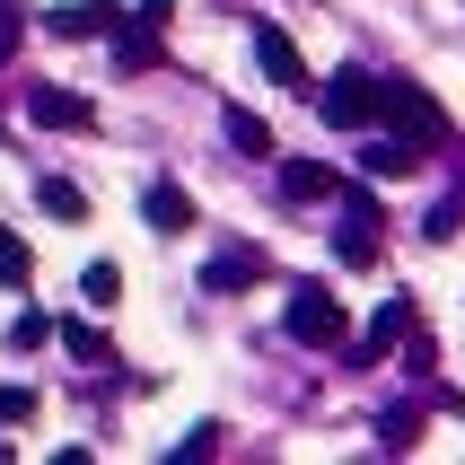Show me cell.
Masks as SVG:
<instances>
[{"mask_svg":"<svg viewBox=\"0 0 465 465\" xmlns=\"http://www.w3.org/2000/svg\"><path fill=\"white\" fill-rule=\"evenodd\" d=\"M18 26H26V9H18V0H0V62L18 53Z\"/></svg>","mask_w":465,"mask_h":465,"instance_id":"d6986e66","label":"cell"},{"mask_svg":"<svg viewBox=\"0 0 465 465\" xmlns=\"http://www.w3.org/2000/svg\"><path fill=\"white\" fill-rule=\"evenodd\" d=\"M263 272H272V263H263L255 246H229V255H211V263H203V299H220V290H255Z\"/></svg>","mask_w":465,"mask_h":465,"instance_id":"52a82bcc","label":"cell"},{"mask_svg":"<svg viewBox=\"0 0 465 465\" xmlns=\"http://www.w3.org/2000/svg\"><path fill=\"white\" fill-rule=\"evenodd\" d=\"M26 114H35L45 132H79V124H88V97H71V88H35Z\"/></svg>","mask_w":465,"mask_h":465,"instance_id":"7c38bea8","label":"cell"},{"mask_svg":"<svg viewBox=\"0 0 465 465\" xmlns=\"http://www.w3.org/2000/svg\"><path fill=\"white\" fill-rule=\"evenodd\" d=\"M413 440H421V413H387V430H378V448H387V457H404Z\"/></svg>","mask_w":465,"mask_h":465,"instance_id":"e0dca14e","label":"cell"},{"mask_svg":"<svg viewBox=\"0 0 465 465\" xmlns=\"http://www.w3.org/2000/svg\"><path fill=\"white\" fill-rule=\"evenodd\" d=\"M220 132H229L237 158H282V150H272V124H263L255 105H220Z\"/></svg>","mask_w":465,"mask_h":465,"instance_id":"9c48e42d","label":"cell"},{"mask_svg":"<svg viewBox=\"0 0 465 465\" xmlns=\"http://www.w3.org/2000/svg\"><path fill=\"white\" fill-rule=\"evenodd\" d=\"M255 62L272 71V88H308V62H299V45H290L272 18H255Z\"/></svg>","mask_w":465,"mask_h":465,"instance_id":"8992f818","label":"cell"},{"mask_svg":"<svg viewBox=\"0 0 465 465\" xmlns=\"http://www.w3.org/2000/svg\"><path fill=\"white\" fill-rule=\"evenodd\" d=\"M0 421H35V387H0Z\"/></svg>","mask_w":465,"mask_h":465,"instance_id":"ac0fdd59","label":"cell"},{"mask_svg":"<svg viewBox=\"0 0 465 465\" xmlns=\"http://www.w3.org/2000/svg\"><path fill=\"white\" fill-rule=\"evenodd\" d=\"M141 220H150L158 237H184V229H203V211H193V193H184L176 176H158L150 193H141Z\"/></svg>","mask_w":465,"mask_h":465,"instance_id":"277c9868","label":"cell"},{"mask_svg":"<svg viewBox=\"0 0 465 465\" xmlns=\"http://www.w3.org/2000/svg\"><path fill=\"white\" fill-rule=\"evenodd\" d=\"M421 237H430V246H457L465 237V203H440L430 220H421Z\"/></svg>","mask_w":465,"mask_h":465,"instance_id":"2e32d148","label":"cell"},{"mask_svg":"<svg viewBox=\"0 0 465 465\" xmlns=\"http://www.w3.org/2000/svg\"><path fill=\"white\" fill-rule=\"evenodd\" d=\"M114 62H124V71H150V62H158V26H141V18H132L124 35H114Z\"/></svg>","mask_w":465,"mask_h":465,"instance_id":"5bb4252c","label":"cell"},{"mask_svg":"<svg viewBox=\"0 0 465 465\" xmlns=\"http://www.w3.org/2000/svg\"><path fill=\"white\" fill-rule=\"evenodd\" d=\"M35 211H45V220H88V193L62 184V176H35Z\"/></svg>","mask_w":465,"mask_h":465,"instance_id":"4fadbf2b","label":"cell"},{"mask_svg":"<svg viewBox=\"0 0 465 465\" xmlns=\"http://www.w3.org/2000/svg\"><path fill=\"white\" fill-rule=\"evenodd\" d=\"M114 18H124L114 0H71V9H53V18H45V35H62V45H88V35H105Z\"/></svg>","mask_w":465,"mask_h":465,"instance_id":"ba28073f","label":"cell"},{"mask_svg":"<svg viewBox=\"0 0 465 465\" xmlns=\"http://www.w3.org/2000/svg\"><path fill=\"white\" fill-rule=\"evenodd\" d=\"M404 334H413V299H387V308H378V325L361 334V351H351V361H387Z\"/></svg>","mask_w":465,"mask_h":465,"instance_id":"30bf717a","label":"cell"},{"mask_svg":"<svg viewBox=\"0 0 465 465\" xmlns=\"http://www.w3.org/2000/svg\"><path fill=\"white\" fill-rule=\"evenodd\" d=\"M282 334L299 342V351H342V299L334 290H290V308H282Z\"/></svg>","mask_w":465,"mask_h":465,"instance_id":"7a4b0ae2","label":"cell"},{"mask_svg":"<svg viewBox=\"0 0 465 465\" xmlns=\"http://www.w3.org/2000/svg\"><path fill=\"white\" fill-rule=\"evenodd\" d=\"M282 203H334L342 193V167H325V158H282Z\"/></svg>","mask_w":465,"mask_h":465,"instance_id":"5b68a950","label":"cell"},{"mask_svg":"<svg viewBox=\"0 0 465 465\" xmlns=\"http://www.w3.org/2000/svg\"><path fill=\"white\" fill-rule=\"evenodd\" d=\"M79 299H88V308H114V299H124V272H114V263H88V272H79Z\"/></svg>","mask_w":465,"mask_h":465,"instance_id":"9a60e30c","label":"cell"},{"mask_svg":"<svg viewBox=\"0 0 465 465\" xmlns=\"http://www.w3.org/2000/svg\"><path fill=\"white\" fill-rule=\"evenodd\" d=\"M316 105H325V124H342V132H378L387 124V79L378 71H334L316 88Z\"/></svg>","mask_w":465,"mask_h":465,"instance_id":"6da1fadb","label":"cell"},{"mask_svg":"<svg viewBox=\"0 0 465 465\" xmlns=\"http://www.w3.org/2000/svg\"><path fill=\"white\" fill-rule=\"evenodd\" d=\"M45 334H53V316H18V325H9V342H18V351H35Z\"/></svg>","mask_w":465,"mask_h":465,"instance_id":"ffe728a7","label":"cell"},{"mask_svg":"<svg viewBox=\"0 0 465 465\" xmlns=\"http://www.w3.org/2000/svg\"><path fill=\"white\" fill-rule=\"evenodd\" d=\"M387 124L404 132V141H421V150H440V141H448V114L421 97L413 79H387Z\"/></svg>","mask_w":465,"mask_h":465,"instance_id":"3957f363","label":"cell"},{"mask_svg":"<svg viewBox=\"0 0 465 465\" xmlns=\"http://www.w3.org/2000/svg\"><path fill=\"white\" fill-rule=\"evenodd\" d=\"M413 167H421V141H404V132H395V141H369V150H361V176H378V184L413 176Z\"/></svg>","mask_w":465,"mask_h":465,"instance_id":"8fae6325","label":"cell"}]
</instances>
